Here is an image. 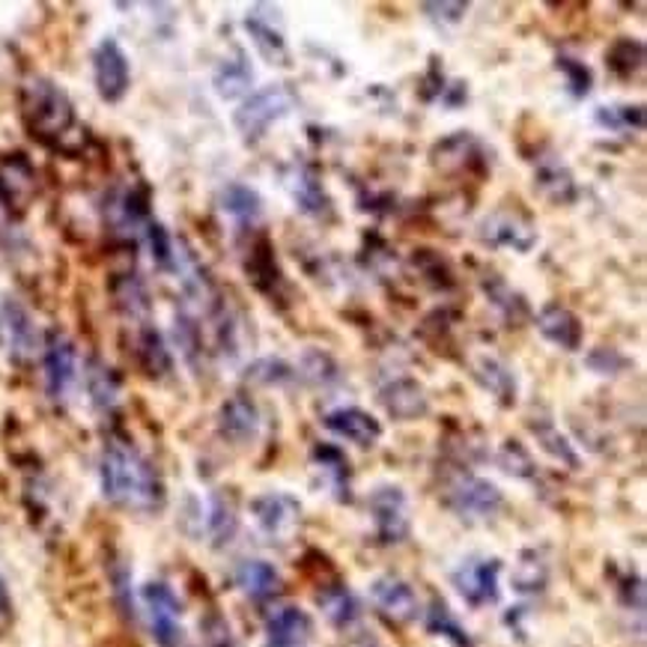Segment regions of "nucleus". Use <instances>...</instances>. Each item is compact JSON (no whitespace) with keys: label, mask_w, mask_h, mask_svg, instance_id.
<instances>
[{"label":"nucleus","mask_w":647,"mask_h":647,"mask_svg":"<svg viewBox=\"0 0 647 647\" xmlns=\"http://www.w3.org/2000/svg\"><path fill=\"white\" fill-rule=\"evenodd\" d=\"M475 379L484 385L489 395L496 397L502 406H514L519 397V382L510 367L496 358V355H477L475 358Z\"/></svg>","instance_id":"26"},{"label":"nucleus","mask_w":647,"mask_h":647,"mask_svg":"<svg viewBox=\"0 0 647 647\" xmlns=\"http://www.w3.org/2000/svg\"><path fill=\"white\" fill-rule=\"evenodd\" d=\"M87 385H90L93 403L99 409H114L117 406V395H120V382L114 376L111 367H105L101 362H93L90 376H87Z\"/></svg>","instance_id":"44"},{"label":"nucleus","mask_w":647,"mask_h":647,"mask_svg":"<svg viewBox=\"0 0 647 647\" xmlns=\"http://www.w3.org/2000/svg\"><path fill=\"white\" fill-rule=\"evenodd\" d=\"M150 629L159 647H183V603L168 582H150L141 591Z\"/></svg>","instance_id":"8"},{"label":"nucleus","mask_w":647,"mask_h":647,"mask_svg":"<svg viewBox=\"0 0 647 647\" xmlns=\"http://www.w3.org/2000/svg\"><path fill=\"white\" fill-rule=\"evenodd\" d=\"M239 531V516L236 507L224 493H215L209 498V510H206V535L213 540V547H227Z\"/></svg>","instance_id":"36"},{"label":"nucleus","mask_w":647,"mask_h":647,"mask_svg":"<svg viewBox=\"0 0 647 647\" xmlns=\"http://www.w3.org/2000/svg\"><path fill=\"white\" fill-rule=\"evenodd\" d=\"M451 582L468 606H496L502 600V561L498 558H468L451 573Z\"/></svg>","instance_id":"9"},{"label":"nucleus","mask_w":647,"mask_h":647,"mask_svg":"<svg viewBox=\"0 0 647 647\" xmlns=\"http://www.w3.org/2000/svg\"><path fill=\"white\" fill-rule=\"evenodd\" d=\"M409 263H412L416 274L430 287V290H442V293H447V290H454L456 287V272L445 254L433 251V248H418Z\"/></svg>","instance_id":"31"},{"label":"nucleus","mask_w":647,"mask_h":647,"mask_svg":"<svg viewBox=\"0 0 647 647\" xmlns=\"http://www.w3.org/2000/svg\"><path fill=\"white\" fill-rule=\"evenodd\" d=\"M93 82L105 101H120L132 84V63L117 40H101L93 51Z\"/></svg>","instance_id":"11"},{"label":"nucleus","mask_w":647,"mask_h":647,"mask_svg":"<svg viewBox=\"0 0 647 647\" xmlns=\"http://www.w3.org/2000/svg\"><path fill=\"white\" fill-rule=\"evenodd\" d=\"M176 344L183 346L185 358L192 365H197V358L203 355V334L197 328V323H194V316L185 314V311L176 314Z\"/></svg>","instance_id":"47"},{"label":"nucleus","mask_w":647,"mask_h":647,"mask_svg":"<svg viewBox=\"0 0 647 647\" xmlns=\"http://www.w3.org/2000/svg\"><path fill=\"white\" fill-rule=\"evenodd\" d=\"M245 379L254 385H263V388H287V385L299 382V374L281 355H263V358H254L251 365L245 367Z\"/></svg>","instance_id":"35"},{"label":"nucleus","mask_w":647,"mask_h":647,"mask_svg":"<svg viewBox=\"0 0 647 647\" xmlns=\"http://www.w3.org/2000/svg\"><path fill=\"white\" fill-rule=\"evenodd\" d=\"M376 400L395 421H418L430 412V397L416 376L395 374L376 388Z\"/></svg>","instance_id":"12"},{"label":"nucleus","mask_w":647,"mask_h":647,"mask_svg":"<svg viewBox=\"0 0 647 647\" xmlns=\"http://www.w3.org/2000/svg\"><path fill=\"white\" fill-rule=\"evenodd\" d=\"M213 87L215 93L222 96V99L233 101V99H242L248 96L254 87V69L251 61H248V54L245 51H233V57L218 63V69L213 75Z\"/></svg>","instance_id":"27"},{"label":"nucleus","mask_w":647,"mask_h":647,"mask_svg":"<svg viewBox=\"0 0 647 647\" xmlns=\"http://www.w3.org/2000/svg\"><path fill=\"white\" fill-rule=\"evenodd\" d=\"M75 370H78V355H75V344L61 332V328H51L45 334V344H42V374H45V391L51 400H66V395L75 385Z\"/></svg>","instance_id":"10"},{"label":"nucleus","mask_w":647,"mask_h":647,"mask_svg":"<svg viewBox=\"0 0 647 647\" xmlns=\"http://www.w3.org/2000/svg\"><path fill=\"white\" fill-rule=\"evenodd\" d=\"M236 585L242 587L245 597H251L254 603H266L281 594L283 582L274 564L263 558H245L242 564L236 567Z\"/></svg>","instance_id":"24"},{"label":"nucleus","mask_w":647,"mask_h":647,"mask_svg":"<svg viewBox=\"0 0 647 647\" xmlns=\"http://www.w3.org/2000/svg\"><path fill=\"white\" fill-rule=\"evenodd\" d=\"M617 594H621V603H624V606L636 608V615L641 617V612H645V582H641V576L627 573L624 582L617 585Z\"/></svg>","instance_id":"50"},{"label":"nucleus","mask_w":647,"mask_h":647,"mask_svg":"<svg viewBox=\"0 0 647 647\" xmlns=\"http://www.w3.org/2000/svg\"><path fill=\"white\" fill-rule=\"evenodd\" d=\"M314 465L325 475L328 486H332V493L337 498H349V460L337 445H316L314 454H311Z\"/></svg>","instance_id":"34"},{"label":"nucleus","mask_w":647,"mask_h":647,"mask_svg":"<svg viewBox=\"0 0 647 647\" xmlns=\"http://www.w3.org/2000/svg\"><path fill=\"white\" fill-rule=\"evenodd\" d=\"M430 162L435 171L447 173V176H465V173L486 176L489 173V152L481 143V138L472 132L445 134L430 150Z\"/></svg>","instance_id":"7"},{"label":"nucleus","mask_w":647,"mask_h":647,"mask_svg":"<svg viewBox=\"0 0 647 647\" xmlns=\"http://www.w3.org/2000/svg\"><path fill=\"white\" fill-rule=\"evenodd\" d=\"M558 72L564 75L567 90H570L573 99H585L587 93L594 90V72H591L587 63L576 61V57H570V54H561V57H558Z\"/></svg>","instance_id":"45"},{"label":"nucleus","mask_w":647,"mask_h":647,"mask_svg":"<svg viewBox=\"0 0 647 647\" xmlns=\"http://www.w3.org/2000/svg\"><path fill=\"white\" fill-rule=\"evenodd\" d=\"M608 69L617 78H633L645 66V42L641 40H615L606 51Z\"/></svg>","instance_id":"40"},{"label":"nucleus","mask_w":647,"mask_h":647,"mask_svg":"<svg viewBox=\"0 0 647 647\" xmlns=\"http://www.w3.org/2000/svg\"><path fill=\"white\" fill-rule=\"evenodd\" d=\"M481 290H484L486 302L493 304V311L498 314V320L510 328H519L531 320V308H528V299L519 290H514L510 283L502 278V274L489 272L481 281Z\"/></svg>","instance_id":"22"},{"label":"nucleus","mask_w":647,"mask_h":647,"mask_svg":"<svg viewBox=\"0 0 647 647\" xmlns=\"http://www.w3.org/2000/svg\"><path fill=\"white\" fill-rule=\"evenodd\" d=\"M10 621H12L10 587H7V582H3V576H0V629L10 627Z\"/></svg>","instance_id":"53"},{"label":"nucleus","mask_w":647,"mask_h":647,"mask_svg":"<svg viewBox=\"0 0 647 647\" xmlns=\"http://www.w3.org/2000/svg\"><path fill=\"white\" fill-rule=\"evenodd\" d=\"M251 514L263 535H269L272 540H283V537L293 535L295 526H299L302 505L287 493H266V496L254 498Z\"/></svg>","instance_id":"16"},{"label":"nucleus","mask_w":647,"mask_h":647,"mask_svg":"<svg viewBox=\"0 0 647 647\" xmlns=\"http://www.w3.org/2000/svg\"><path fill=\"white\" fill-rule=\"evenodd\" d=\"M325 430H332L334 435L346 439L349 445L355 447H376L379 439H382V424L376 421L370 412L358 409V406H341V409H332L325 412L323 418Z\"/></svg>","instance_id":"17"},{"label":"nucleus","mask_w":647,"mask_h":647,"mask_svg":"<svg viewBox=\"0 0 647 647\" xmlns=\"http://www.w3.org/2000/svg\"><path fill=\"white\" fill-rule=\"evenodd\" d=\"M245 31L251 36L254 48L263 54L266 61L274 63V66H290V45H287V36H283L281 28H274L272 19H266V7H254L248 15H245Z\"/></svg>","instance_id":"23"},{"label":"nucleus","mask_w":647,"mask_h":647,"mask_svg":"<svg viewBox=\"0 0 647 647\" xmlns=\"http://www.w3.org/2000/svg\"><path fill=\"white\" fill-rule=\"evenodd\" d=\"M0 320H3L7 337H10L12 355L15 358H28L36 349V325H33V316L28 314V308L15 302V299H7L3 311H0Z\"/></svg>","instance_id":"29"},{"label":"nucleus","mask_w":647,"mask_h":647,"mask_svg":"<svg viewBox=\"0 0 647 647\" xmlns=\"http://www.w3.org/2000/svg\"><path fill=\"white\" fill-rule=\"evenodd\" d=\"M218 433L230 445H251L260 433V409L251 397L233 395L218 409Z\"/></svg>","instance_id":"18"},{"label":"nucleus","mask_w":647,"mask_h":647,"mask_svg":"<svg viewBox=\"0 0 647 647\" xmlns=\"http://www.w3.org/2000/svg\"><path fill=\"white\" fill-rule=\"evenodd\" d=\"M101 493L117 507L155 514L164 505V484L155 465L126 439H108L99 463Z\"/></svg>","instance_id":"1"},{"label":"nucleus","mask_w":647,"mask_h":647,"mask_svg":"<svg viewBox=\"0 0 647 647\" xmlns=\"http://www.w3.org/2000/svg\"><path fill=\"white\" fill-rule=\"evenodd\" d=\"M535 185L547 201L561 203V206H567V203H573L579 197L576 180H573V173H570V168L561 159H543V162H537Z\"/></svg>","instance_id":"28"},{"label":"nucleus","mask_w":647,"mask_h":647,"mask_svg":"<svg viewBox=\"0 0 647 647\" xmlns=\"http://www.w3.org/2000/svg\"><path fill=\"white\" fill-rule=\"evenodd\" d=\"M481 242L489 248H507V251L528 254L537 245V227L528 222L526 215L510 213V209H496L489 213L477 227Z\"/></svg>","instance_id":"13"},{"label":"nucleus","mask_w":647,"mask_h":647,"mask_svg":"<svg viewBox=\"0 0 647 647\" xmlns=\"http://www.w3.org/2000/svg\"><path fill=\"white\" fill-rule=\"evenodd\" d=\"M370 600L374 606L382 612L391 624H416L418 615H421V603H418L416 587L409 585L406 579L395 576V573H385V576L374 579L370 585Z\"/></svg>","instance_id":"15"},{"label":"nucleus","mask_w":647,"mask_h":647,"mask_svg":"<svg viewBox=\"0 0 647 647\" xmlns=\"http://www.w3.org/2000/svg\"><path fill=\"white\" fill-rule=\"evenodd\" d=\"M287 192L293 197L295 209L308 218H316V222H332L334 218V201L332 194L325 192L323 180L314 168L308 164H293L290 173H287Z\"/></svg>","instance_id":"14"},{"label":"nucleus","mask_w":647,"mask_h":647,"mask_svg":"<svg viewBox=\"0 0 647 647\" xmlns=\"http://www.w3.org/2000/svg\"><path fill=\"white\" fill-rule=\"evenodd\" d=\"M311 636H314V621L299 606H278L266 621L269 647H302Z\"/></svg>","instance_id":"21"},{"label":"nucleus","mask_w":647,"mask_h":647,"mask_svg":"<svg viewBox=\"0 0 647 647\" xmlns=\"http://www.w3.org/2000/svg\"><path fill=\"white\" fill-rule=\"evenodd\" d=\"M445 505L460 519L477 522V519H496L505 507V496L486 477H477L472 472H456L445 486Z\"/></svg>","instance_id":"3"},{"label":"nucleus","mask_w":647,"mask_h":647,"mask_svg":"<svg viewBox=\"0 0 647 647\" xmlns=\"http://www.w3.org/2000/svg\"><path fill=\"white\" fill-rule=\"evenodd\" d=\"M370 519H374L376 540L382 547H397L409 537V496H406L403 486L382 484L370 493Z\"/></svg>","instance_id":"5"},{"label":"nucleus","mask_w":647,"mask_h":647,"mask_svg":"<svg viewBox=\"0 0 647 647\" xmlns=\"http://www.w3.org/2000/svg\"><path fill=\"white\" fill-rule=\"evenodd\" d=\"M295 374H299V379L314 385V388H323V391L344 382V370L337 365V358L332 353H325V349H304Z\"/></svg>","instance_id":"30"},{"label":"nucleus","mask_w":647,"mask_h":647,"mask_svg":"<svg viewBox=\"0 0 647 647\" xmlns=\"http://www.w3.org/2000/svg\"><path fill=\"white\" fill-rule=\"evenodd\" d=\"M114 295H117V304L129 316H143L150 311V293L141 283L138 274H122L114 281Z\"/></svg>","instance_id":"42"},{"label":"nucleus","mask_w":647,"mask_h":647,"mask_svg":"<svg viewBox=\"0 0 647 647\" xmlns=\"http://www.w3.org/2000/svg\"><path fill=\"white\" fill-rule=\"evenodd\" d=\"M138 362L152 379H164L173 370V355L159 328H152V325L141 328V334H138Z\"/></svg>","instance_id":"32"},{"label":"nucleus","mask_w":647,"mask_h":647,"mask_svg":"<svg viewBox=\"0 0 647 647\" xmlns=\"http://www.w3.org/2000/svg\"><path fill=\"white\" fill-rule=\"evenodd\" d=\"M33 194H36V180H33V168L28 164L24 155H10L0 162V203L10 213H24L31 206Z\"/></svg>","instance_id":"20"},{"label":"nucleus","mask_w":647,"mask_h":647,"mask_svg":"<svg viewBox=\"0 0 647 647\" xmlns=\"http://www.w3.org/2000/svg\"><path fill=\"white\" fill-rule=\"evenodd\" d=\"M531 433H535L537 445L543 447L552 460H558V463H564L567 468H579V454L576 447L570 445V439H567L561 430H558L549 418H535L531 421Z\"/></svg>","instance_id":"37"},{"label":"nucleus","mask_w":647,"mask_h":647,"mask_svg":"<svg viewBox=\"0 0 647 647\" xmlns=\"http://www.w3.org/2000/svg\"><path fill=\"white\" fill-rule=\"evenodd\" d=\"M222 209L239 224H257L263 215V197L257 188L245 183H230L222 188Z\"/></svg>","instance_id":"33"},{"label":"nucleus","mask_w":647,"mask_h":647,"mask_svg":"<svg viewBox=\"0 0 647 647\" xmlns=\"http://www.w3.org/2000/svg\"><path fill=\"white\" fill-rule=\"evenodd\" d=\"M21 117L42 143L61 147V141H66L75 129V108H72L69 96L48 78H33L31 84H24Z\"/></svg>","instance_id":"2"},{"label":"nucleus","mask_w":647,"mask_h":647,"mask_svg":"<svg viewBox=\"0 0 647 647\" xmlns=\"http://www.w3.org/2000/svg\"><path fill=\"white\" fill-rule=\"evenodd\" d=\"M594 120L608 129V132H641L645 129V108L641 105H608V108H597Z\"/></svg>","instance_id":"41"},{"label":"nucleus","mask_w":647,"mask_h":647,"mask_svg":"<svg viewBox=\"0 0 647 647\" xmlns=\"http://www.w3.org/2000/svg\"><path fill=\"white\" fill-rule=\"evenodd\" d=\"M451 328H454V314H451V311H433V314L421 323L418 334H421L433 349H445L447 337H451Z\"/></svg>","instance_id":"48"},{"label":"nucleus","mask_w":647,"mask_h":647,"mask_svg":"<svg viewBox=\"0 0 647 647\" xmlns=\"http://www.w3.org/2000/svg\"><path fill=\"white\" fill-rule=\"evenodd\" d=\"M427 15L433 21H445V24H460L468 12V3H424Z\"/></svg>","instance_id":"51"},{"label":"nucleus","mask_w":647,"mask_h":647,"mask_svg":"<svg viewBox=\"0 0 647 647\" xmlns=\"http://www.w3.org/2000/svg\"><path fill=\"white\" fill-rule=\"evenodd\" d=\"M147 242H150V251H152V260H155V266H162V269H173V263H176V251H173L171 233L164 230L162 224H155V222L147 224Z\"/></svg>","instance_id":"49"},{"label":"nucleus","mask_w":647,"mask_h":647,"mask_svg":"<svg viewBox=\"0 0 647 647\" xmlns=\"http://www.w3.org/2000/svg\"><path fill=\"white\" fill-rule=\"evenodd\" d=\"M535 323L537 332L543 334L549 344L558 346V349H564V353H579L582 349V341H585L582 320L570 308H564V304H543L540 314L535 316Z\"/></svg>","instance_id":"19"},{"label":"nucleus","mask_w":647,"mask_h":647,"mask_svg":"<svg viewBox=\"0 0 647 647\" xmlns=\"http://www.w3.org/2000/svg\"><path fill=\"white\" fill-rule=\"evenodd\" d=\"M320 608H323L325 621L337 629H349L358 624L362 617V603L355 597V591L344 582H332V585L320 587V597H316Z\"/></svg>","instance_id":"25"},{"label":"nucleus","mask_w":647,"mask_h":647,"mask_svg":"<svg viewBox=\"0 0 647 647\" xmlns=\"http://www.w3.org/2000/svg\"><path fill=\"white\" fill-rule=\"evenodd\" d=\"M245 274L251 278L257 293H263L278 308H290L293 287H290L281 263H278V254H274V245L269 236H257L251 242V248L245 254Z\"/></svg>","instance_id":"6"},{"label":"nucleus","mask_w":647,"mask_h":647,"mask_svg":"<svg viewBox=\"0 0 647 647\" xmlns=\"http://www.w3.org/2000/svg\"><path fill=\"white\" fill-rule=\"evenodd\" d=\"M549 585V567L543 561L540 552L535 549H526L522 556H519V564L514 570V587L519 594H526V597H535V594H543Z\"/></svg>","instance_id":"39"},{"label":"nucleus","mask_w":647,"mask_h":647,"mask_svg":"<svg viewBox=\"0 0 647 647\" xmlns=\"http://www.w3.org/2000/svg\"><path fill=\"white\" fill-rule=\"evenodd\" d=\"M498 465L519 481H537L535 456L528 454V447L516 439H507L505 445L498 447Z\"/></svg>","instance_id":"43"},{"label":"nucleus","mask_w":647,"mask_h":647,"mask_svg":"<svg viewBox=\"0 0 647 647\" xmlns=\"http://www.w3.org/2000/svg\"><path fill=\"white\" fill-rule=\"evenodd\" d=\"M290 108H293V99L283 87H263L245 96L242 105L233 114V126L239 129L245 141H260L274 122L290 114Z\"/></svg>","instance_id":"4"},{"label":"nucleus","mask_w":647,"mask_h":647,"mask_svg":"<svg viewBox=\"0 0 647 647\" xmlns=\"http://www.w3.org/2000/svg\"><path fill=\"white\" fill-rule=\"evenodd\" d=\"M585 367L597 376H621L629 370V358L624 353H617L615 346H594L585 355Z\"/></svg>","instance_id":"46"},{"label":"nucleus","mask_w":647,"mask_h":647,"mask_svg":"<svg viewBox=\"0 0 647 647\" xmlns=\"http://www.w3.org/2000/svg\"><path fill=\"white\" fill-rule=\"evenodd\" d=\"M424 624H427V633L445 638V641H451L454 647H472L468 629L456 621V615L447 608V603H442L439 597H435L433 603H430V608H427Z\"/></svg>","instance_id":"38"},{"label":"nucleus","mask_w":647,"mask_h":647,"mask_svg":"<svg viewBox=\"0 0 647 647\" xmlns=\"http://www.w3.org/2000/svg\"><path fill=\"white\" fill-rule=\"evenodd\" d=\"M114 585H117V600H120V606L126 608V615H134L132 606V591H129V570L126 567H117V573H114Z\"/></svg>","instance_id":"52"}]
</instances>
